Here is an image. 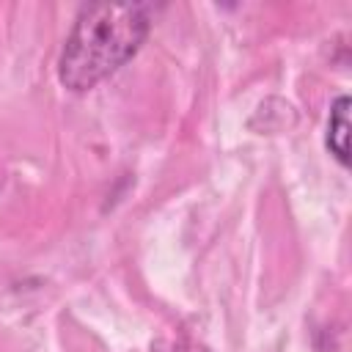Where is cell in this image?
<instances>
[{
    "mask_svg": "<svg viewBox=\"0 0 352 352\" xmlns=\"http://www.w3.org/2000/svg\"><path fill=\"white\" fill-rule=\"evenodd\" d=\"M154 352H209L204 344L187 338V336H176V338H168V341H160L154 346Z\"/></svg>",
    "mask_w": 352,
    "mask_h": 352,
    "instance_id": "cell-3",
    "label": "cell"
},
{
    "mask_svg": "<svg viewBox=\"0 0 352 352\" xmlns=\"http://www.w3.org/2000/svg\"><path fill=\"white\" fill-rule=\"evenodd\" d=\"M154 6L91 3L85 6L58 58V80L69 91H88L121 69L146 41Z\"/></svg>",
    "mask_w": 352,
    "mask_h": 352,
    "instance_id": "cell-1",
    "label": "cell"
},
{
    "mask_svg": "<svg viewBox=\"0 0 352 352\" xmlns=\"http://www.w3.org/2000/svg\"><path fill=\"white\" fill-rule=\"evenodd\" d=\"M327 148L346 168L349 165V96H338L327 118Z\"/></svg>",
    "mask_w": 352,
    "mask_h": 352,
    "instance_id": "cell-2",
    "label": "cell"
}]
</instances>
